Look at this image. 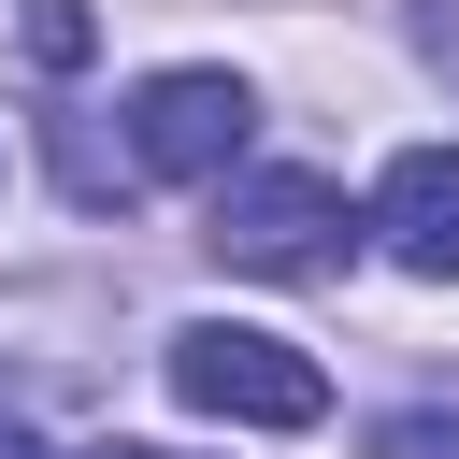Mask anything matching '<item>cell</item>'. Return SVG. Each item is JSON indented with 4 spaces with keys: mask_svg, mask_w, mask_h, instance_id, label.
I'll list each match as a JSON object with an SVG mask.
<instances>
[{
    "mask_svg": "<svg viewBox=\"0 0 459 459\" xmlns=\"http://www.w3.org/2000/svg\"><path fill=\"white\" fill-rule=\"evenodd\" d=\"M158 373H172L186 416H230V430H316L330 416V373L301 344H273V330H230V316H186Z\"/></svg>",
    "mask_w": 459,
    "mask_h": 459,
    "instance_id": "1",
    "label": "cell"
},
{
    "mask_svg": "<svg viewBox=\"0 0 459 459\" xmlns=\"http://www.w3.org/2000/svg\"><path fill=\"white\" fill-rule=\"evenodd\" d=\"M230 273H344L359 258V215H344V186L330 172H230L215 186V230H201Z\"/></svg>",
    "mask_w": 459,
    "mask_h": 459,
    "instance_id": "2",
    "label": "cell"
},
{
    "mask_svg": "<svg viewBox=\"0 0 459 459\" xmlns=\"http://www.w3.org/2000/svg\"><path fill=\"white\" fill-rule=\"evenodd\" d=\"M244 129H258V100H244L230 72H143V100H129V172H215V186H230Z\"/></svg>",
    "mask_w": 459,
    "mask_h": 459,
    "instance_id": "3",
    "label": "cell"
},
{
    "mask_svg": "<svg viewBox=\"0 0 459 459\" xmlns=\"http://www.w3.org/2000/svg\"><path fill=\"white\" fill-rule=\"evenodd\" d=\"M359 230H373V244H387L402 273H430V287H459V143H402Z\"/></svg>",
    "mask_w": 459,
    "mask_h": 459,
    "instance_id": "4",
    "label": "cell"
},
{
    "mask_svg": "<svg viewBox=\"0 0 459 459\" xmlns=\"http://www.w3.org/2000/svg\"><path fill=\"white\" fill-rule=\"evenodd\" d=\"M14 43H29L43 72H86V57H100V14H86V0H29V14H14Z\"/></svg>",
    "mask_w": 459,
    "mask_h": 459,
    "instance_id": "5",
    "label": "cell"
},
{
    "mask_svg": "<svg viewBox=\"0 0 459 459\" xmlns=\"http://www.w3.org/2000/svg\"><path fill=\"white\" fill-rule=\"evenodd\" d=\"M57 172H72V201L100 215V201H129V158L100 143V129H57Z\"/></svg>",
    "mask_w": 459,
    "mask_h": 459,
    "instance_id": "6",
    "label": "cell"
},
{
    "mask_svg": "<svg viewBox=\"0 0 459 459\" xmlns=\"http://www.w3.org/2000/svg\"><path fill=\"white\" fill-rule=\"evenodd\" d=\"M373 459H459V416H373Z\"/></svg>",
    "mask_w": 459,
    "mask_h": 459,
    "instance_id": "7",
    "label": "cell"
},
{
    "mask_svg": "<svg viewBox=\"0 0 459 459\" xmlns=\"http://www.w3.org/2000/svg\"><path fill=\"white\" fill-rule=\"evenodd\" d=\"M416 29H430V57H445V72H459V0H430V14H416Z\"/></svg>",
    "mask_w": 459,
    "mask_h": 459,
    "instance_id": "8",
    "label": "cell"
},
{
    "mask_svg": "<svg viewBox=\"0 0 459 459\" xmlns=\"http://www.w3.org/2000/svg\"><path fill=\"white\" fill-rule=\"evenodd\" d=\"M0 459H43V445H29V416H0Z\"/></svg>",
    "mask_w": 459,
    "mask_h": 459,
    "instance_id": "9",
    "label": "cell"
},
{
    "mask_svg": "<svg viewBox=\"0 0 459 459\" xmlns=\"http://www.w3.org/2000/svg\"><path fill=\"white\" fill-rule=\"evenodd\" d=\"M86 459H186V445H86Z\"/></svg>",
    "mask_w": 459,
    "mask_h": 459,
    "instance_id": "10",
    "label": "cell"
}]
</instances>
